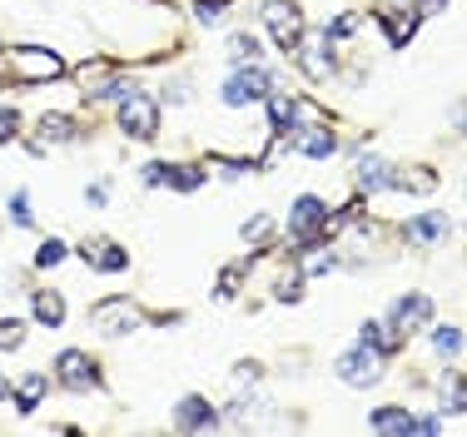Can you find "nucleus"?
I'll return each instance as SVG.
<instances>
[{
	"label": "nucleus",
	"mask_w": 467,
	"mask_h": 437,
	"mask_svg": "<svg viewBox=\"0 0 467 437\" xmlns=\"http://www.w3.org/2000/svg\"><path fill=\"white\" fill-rule=\"evenodd\" d=\"M378 20H383V30H388V40H393V45H408L418 36L422 10L418 5H383V10H378Z\"/></svg>",
	"instance_id": "nucleus-12"
},
{
	"label": "nucleus",
	"mask_w": 467,
	"mask_h": 437,
	"mask_svg": "<svg viewBox=\"0 0 467 437\" xmlns=\"http://www.w3.org/2000/svg\"><path fill=\"white\" fill-rule=\"evenodd\" d=\"M26 343V323L20 318H0V353H16Z\"/></svg>",
	"instance_id": "nucleus-25"
},
{
	"label": "nucleus",
	"mask_w": 467,
	"mask_h": 437,
	"mask_svg": "<svg viewBox=\"0 0 467 437\" xmlns=\"http://www.w3.org/2000/svg\"><path fill=\"white\" fill-rule=\"evenodd\" d=\"M55 378H60L70 393H90V388H99V368H95V358L90 353H80V349H65L60 358H55Z\"/></svg>",
	"instance_id": "nucleus-7"
},
{
	"label": "nucleus",
	"mask_w": 467,
	"mask_h": 437,
	"mask_svg": "<svg viewBox=\"0 0 467 437\" xmlns=\"http://www.w3.org/2000/svg\"><path fill=\"white\" fill-rule=\"evenodd\" d=\"M16 134H20V115H16V109H0V144L16 140Z\"/></svg>",
	"instance_id": "nucleus-32"
},
{
	"label": "nucleus",
	"mask_w": 467,
	"mask_h": 437,
	"mask_svg": "<svg viewBox=\"0 0 467 437\" xmlns=\"http://www.w3.org/2000/svg\"><path fill=\"white\" fill-rule=\"evenodd\" d=\"M432 353L452 363V358L462 353V328H452V323H438V328H432Z\"/></svg>",
	"instance_id": "nucleus-23"
},
{
	"label": "nucleus",
	"mask_w": 467,
	"mask_h": 437,
	"mask_svg": "<svg viewBox=\"0 0 467 437\" xmlns=\"http://www.w3.org/2000/svg\"><path fill=\"white\" fill-rule=\"evenodd\" d=\"M422 16H438V10H448V0H418Z\"/></svg>",
	"instance_id": "nucleus-34"
},
{
	"label": "nucleus",
	"mask_w": 467,
	"mask_h": 437,
	"mask_svg": "<svg viewBox=\"0 0 467 437\" xmlns=\"http://www.w3.org/2000/svg\"><path fill=\"white\" fill-rule=\"evenodd\" d=\"M294 125H298V99L284 95V89L274 85V89H269V130H274V134H288Z\"/></svg>",
	"instance_id": "nucleus-14"
},
{
	"label": "nucleus",
	"mask_w": 467,
	"mask_h": 437,
	"mask_svg": "<svg viewBox=\"0 0 467 437\" xmlns=\"http://www.w3.org/2000/svg\"><path fill=\"white\" fill-rule=\"evenodd\" d=\"M174 428L180 432H209V428H219V412L209 408V398L189 393L180 408H174Z\"/></svg>",
	"instance_id": "nucleus-11"
},
{
	"label": "nucleus",
	"mask_w": 467,
	"mask_h": 437,
	"mask_svg": "<svg viewBox=\"0 0 467 437\" xmlns=\"http://www.w3.org/2000/svg\"><path fill=\"white\" fill-rule=\"evenodd\" d=\"M298 284H304V278H284V284H279V288H274V294H279V298H284V304H294V298H298V294H304V288H298Z\"/></svg>",
	"instance_id": "nucleus-33"
},
{
	"label": "nucleus",
	"mask_w": 467,
	"mask_h": 437,
	"mask_svg": "<svg viewBox=\"0 0 467 437\" xmlns=\"http://www.w3.org/2000/svg\"><path fill=\"white\" fill-rule=\"evenodd\" d=\"M368 428L373 432H418V418L408 408H378L368 418Z\"/></svg>",
	"instance_id": "nucleus-18"
},
{
	"label": "nucleus",
	"mask_w": 467,
	"mask_h": 437,
	"mask_svg": "<svg viewBox=\"0 0 467 437\" xmlns=\"http://www.w3.org/2000/svg\"><path fill=\"white\" fill-rule=\"evenodd\" d=\"M452 234V219L442 214V209H422V214H413L403 224V239L418 244V249H432V244H442Z\"/></svg>",
	"instance_id": "nucleus-9"
},
{
	"label": "nucleus",
	"mask_w": 467,
	"mask_h": 437,
	"mask_svg": "<svg viewBox=\"0 0 467 437\" xmlns=\"http://www.w3.org/2000/svg\"><path fill=\"white\" fill-rule=\"evenodd\" d=\"M65 254H70V249H65L60 239H46V244L36 249V268H55V264H65Z\"/></svg>",
	"instance_id": "nucleus-28"
},
{
	"label": "nucleus",
	"mask_w": 467,
	"mask_h": 437,
	"mask_svg": "<svg viewBox=\"0 0 467 437\" xmlns=\"http://www.w3.org/2000/svg\"><path fill=\"white\" fill-rule=\"evenodd\" d=\"M80 254H85L90 268H99V274H119V268H130V254L119 249L115 239H90V244H80Z\"/></svg>",
	"instance_id": "nucleus-13"
},
{
	"label": "nucleus",
	"mask_w": 467,
	"mask_h": 437,
	"mask_svg": "<svg viewBox=\"0 0 467 437\" xmlns=\"http://www.w3.org/2000/svg\"><path fill=\"white\" fill-rule=\"evenodd\" d=\"M274 85H279V80H274V75L264 70L259 60H254V65H234V75L219 85V99H224L229 109H244V105H259V99H269Z\"/></svg>",
	"instance_id": "nucleus-2"
},
{
	"label": "nucleus",
	"mask_w": 467,
	"mask_h": 437,
	"mask_svg": "<svg viewBox=\"0 0 467 437\" xmlns=\"http://www.w3.org/2000/svg\"><path fill=\"white\" fill-rule=\"evenodd\" d=\"M65 140H75V120H70V115H46V120H40L36 154L46 150V144H65Z\"/></svg>",
	"instance_id": "nucleus-22"
},
{
	"label": "nucleus",
	"mask_w": 467,
	"mask_h": 437,
	"mask_svg": "<svg viewBox=\"0 0 467 437\" xmlns=\"http://www.w3.org/2000/svg\"><path fill=\"white\" fill-rule=\"evenodd\" d=\"M393 189H408V194H432V189H438V174L418 170V164H408V170H398V164H393Z\"/></svg>",
	"instance_id": "nucleus-20"
},
{
	"label": "nucleus",
	"mask_w": 467,
	"mask_h": 437,
	"mask_svg": "<svg viewBox=\"0 0 467 437\" xmlns=\"http://www.w3.org/2000/svg\"><path fill=\"white\" fill-rule=\"evenodd\" d=\"M90 323H95L99 338H125V333L140 328V308L130 298H99L90 308Z\"/></svg>",
	"instance_id": "nucleus-6"
},
{
	"label": "nucleus",
	"mask_w": 467,
	"mask_h": 437,
	"mask_svg": "<svg viewBox=\"0 0 467 437\" xmlns=\"http://www.w3.org/2000/svg\"><path fill=\"white\" fill-rule=\"evenodd\" d=\"M5 214H10V224H16V229H30V194L26 189H16V194H10V204H5Z\"/></svg>",
	"instance_id": "nucleus-24"
},
{
	"label": "nucleus",
	"mask_w": 467,
	"mask_h": 437,
	"mask_svg": "<svg viewBox=\"0 0 467 437\" xmlns=\"http://www.w3.org/2000/svg\"><path fill=\"white\" fill-rule=\"evenodd\" d=\"M5 70L16 85L36 89V85H50L65 75V60L50 50V45H10L5 50Z\"/></svg>",
	"instance_id": "nucleus-1"
},
{
	"label": "nucleus",
	"mask_w": 467,
	"mask_h": 437,
	"mask_svg": "<svg viewBox=\"0 0 467 437\" xmlns=\"http://www.w3.org/2000/svg\"><path fill=\"white\" fill-rule=\"evenodd\" d=\"M452 125H458V130L467 134V99H462V105H458V109H452Z\"/></svg>",
	"instance_id": "nucleus-35"
},
{
	"label": "nucleus",
	"mask_w": 467,
	"mask_h": 437,
	"mask_svg": "<svg viewBox=\"0 0 467 437\" xmlns=\"http://www.w3.org/2000/svg\"><path fill=\"white\" fill-rule=\"evenodd\" d=\"M244 244H264V239H269V234H274V219L269 214H254V219H244Z\"/></svg>",
	"instance_id": "nucleus-27"
},
{
	"label": "nucleus",
	"mask_w": 467,
	"mask_h": 437,
	"mask_svg": "<svg viewBox=\"0 0 467 437\" xmlns=\"http://www.w3.org/2000/svg\"><path fill=\"white\" fill-rule=\"evenodd\" d=\"M194 20H199V26H219V20H224V0H199Z\"/></svg>",
	"instance_id": "nucleus-29"
},
{
	"label": "nucleus",
	"mask_w": 467,
	"mask_h": 437,
	"mask_svg": "<svg viewBox=\"0 0 467 437\" xmlns=\"http://www.w3.org/2000/svg\"><path fill=\"white\" fill-rule=\"evenodd\" d=\"M244 274H249V264H229L224 274H219V298H229L234 288H239V278H244Z\"/></svg>",
	"instance_id": "nucleus-30"
},
{
	"label": "nucleus",
	"mask_w": 467,
	"mask_h": 437,
	"mask_svg": "<svg viewBox=\"0 0 467 437\" xmlns=\"http://www.w3.org/2000/svg\"><path fill=\"white\" fill-rule=\"evenodd\" d=\"M229 55H234V65H254V60H259V40H254V36H234Z\"/></svg>",
	"instance_id": "nucleus-26"
},
{
	"label": "nucleus",
	"mask_w": 467,
	"mask_h": 437,
	"mask_svg": "<svg viewBox=\"0 0 467 437\" xmlns=\"http://www.w3.org/2000/svg\"><path fill=\"white\" fill-rule=\"evenodd\" d=\"M46 388H50V378H46V373L20 378V388H16V408H20V412H36L40 402H46Z\"/></svg>",
	"instance_id": "nucleus-21"
},
{
	"label": "nucleus",
	"mask_w": 467,
	"mask_h": 437,
	"mask_svg": "<svg viewBox=\"0 0 467 437\" xmlns=\"http://www.w3.org/2000/svg\"><path fill=\"white\" fill-rule=\"evenodd\" d=\"M388 323H393L403 338H408V333H418V328H428V323H432V298L428 294H403L393 304V313H388Z\"/></svg>",
	"instance_id": "nucleus-10"
},
{
	"label": "nucleus",
	"mask_w": 467,
	"mask_h": 437,
	"mask_svg": "<svg viewBox=\"0 0 467 437\" xmlns=\"http://www.w3.org/2000/svg\"><path fill=\"white\" fill-rule=\"evenodd\" d=\"M438 398H442V402H438L442 412H467V378L448 368V373L438 378Z\"/></svg>",
	"instance_id": "nucleus-17"
},
{
	"label": "nucleus",
	"mask_w": 467,
	"mask_h": 437,
	"mask_svg": "<svg viewBox=\"0 0 467 437\" xmlns=\"http://www.w3.org/2000/svg\"><path fill=\"white\" fill-rule=\"evenodd\" d=\"M30 308H36V318L46 323V328H65V298L55 294V288H40V294L30 298Z\"/></svg>",
	"instance_id": "nucleus-19"
},
{
	"label": "nucleus",
	"mask_w": 467,
	"mask_h": 437,
	"mask_svg": "<svg viewBox=\"0 0 467 437\" xmlns=\"http://www.w3.org/2000/svg\"><path fill=\"white\" fill-rule=\"evenodd\" d=\"M10 398V383H5V378H0V402H5Z\"/></svg>",
	"instance_id": "nucleus-36"
},
{
	"label": "nucleus",
	"mask_w": 467,
	"mask_h": 437,
	"mask_svg": "<svg viewBox=\"0 0 467 437\" xmlns=\"http://www.w3.org/2000/svg\"><path fill=\"white\" fill-rule=\"evenodd\" d=\"M358 343H368V349H378V353H388V358H393L398 349H403V333H398L393 323H378V318H368V323L358 328Z\"/></svg>",
	"instance_id": "nucleus-15"
},
{
	"label": "nucleus",
	"mask_w": 467,
	"mask_h": 437,
	"mask_svg": "<svg viewBox=\"0 0 467 437\" xmlns=\"http://www.w3.org/2000/svg\"><path fill=\"white\" fill-rule=\"evenodd\" d=\"M119 134L125 140H154L160 134V105H154L150 95H125L119 99Z\"/></svg>",
	"instance_id": "nucleus-5"
},
{
	"label": "nucleus",
	"mask_w": 467,
	"mask_h": 437,
	"mask_svg": "<svg viewBox=\"0 0 467 437\" xmlns=\"http://www.w3.org/2000/svg\"><path fill=\"white\" fill-rule=\"evenodd\" d=\"M85 204H90V209H105L109 204V184H105V179H95V184L85 189Z\"/></svg>",
	"instance_id": "nucleus-31"
},
{
	"label": "nucleus",
	"mask_w": 467,
	"mask_h": 437,
	"mask_svg": "<svg viewBox=\"0 0 467 437\" xmlns=\"http://www.w3.org/2000/svg\"><path fill=\"white\" fill-rule=\"evenodd\" d=\"M284 140H288V150L308 154V160H328V154L338 150V140H333L328 120H308V125H294V130L284 134Z\"/></svg>",
	"instance_id": "nucleus-8"
},
{
	"label": "nucleus",
	"mask_w": 467,
	"mask_h": 437,
	"mask_svg": "<svg viewBox=\"0 0 467 437\" xmlns=\"http://www.w3.org/2000/svg\"><path fill=\"white\" fill-rule=\"evenodd\" d=\"M259 16H264V26H269L274 45H279L284 55H294L298 40H304V10H298L294 0H264Z\"/></svg>",
	"instance_id": "nucleus-4"
},
{
	"label": "nucleus",
	"mask_w": 467,
	"mask_h": 437,
	"mask_svg": "<svg viewBox=\"0 0 467 437\" xmlns=\"http://www.w3.org/2000/svg\"><path fill=\"white\" fill-rule=\"evenodd\" d=\"M383 363H388V353H378V349H368V343H358V349L338 353L333 373H338L348 388H373V383H383V373H388Z\"/></svg>",
	"instance_id": "nucleus-3"
},
{
	"label": "nucleus",
	"mask_w": 467,
	"mask_h": 437,
	"mask_svg": "<svg viewBox=\"0 0 467 437\" xmlns=\"http://www.w3.org/2000/svg\"><path fill=\"white\" fill-rule=\"evenodd\" d=\"M358 189H368V194H383V189H393V164L388 160H358Z\"/></svg>",
	"instance_id": "nucleus-16"
}]
</instances>
